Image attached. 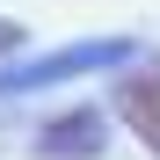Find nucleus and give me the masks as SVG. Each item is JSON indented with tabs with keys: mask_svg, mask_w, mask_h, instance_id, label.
<instances>
[{
	"mask_svg": "<svg viewBox=\"0 0 160 160\" xmlns=\"http://www.w3.org/2000/svg\"><path fill=\"white\" fill-rule=\"evenodd\" d=\"M22 44V29H15V22H0V51H15Z\"/></svg>",
	"mask_w": 160,
	"mask_h": 160,
	"instance_id": "2",
	"label": "nucleus"
},
{
	"mask_svg": "<svg viewBox=\"0 0 160 160\" xmlns=\"http://www.w3.org/2000/svg\"><path fill=\"white\" fill-rule=\"evenodd\" d=\"M117 109H124V124L146 138V153H160V58L138 66V73L117 88Z\"/></svg>",
	"mask_w": 160,
	"mask_h": 160,
	"instance_id": "1",
	"label": "nucleus"
}]
</instances>
